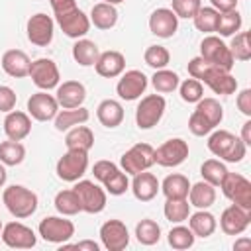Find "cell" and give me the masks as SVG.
<instances>
[{"label":"cell","mask_w":251,"mask_h":251,"mask_svg":"<svg viewBox=\"0 0 251 251\" xmlns=\"http://www.w3.org/2000/svg\"><path fill=\"white\" fill-rule=\"evenodd\" d=\"M16 102H18V96H16L14 88L0 84V112H4V114L12 112L16 108Z\"/></svg>","instance_id":"cell-50"},{"label":"cell","mask_w":251,"mask_h":251,"mask_svg":"<svg viewBox=\"0 0 251 251\" xmlns=\"http://www.w3.org/2000/svg\"><path fill=\"white\" fill-rule=\"evenodd\" d=\"M159 190L165 194V198H186L190 190V180L180 173H173L163 178Z\"/></svg>","instance_id":"cell-33"},{"label":"cell","mask_w":251,"mask_h":251,"mask_svg":"<svg viewBox=\"0 0 251 251\" xmlns=\"http://www.w3.org/2000/svg\"><path fill=\"white\" fill-rule=\"evenodd\" d=\"M243 18L237 10H229V12H222L218 16V24H216V31L222 37H231L241 29Z\"/></svg>","instance_id":"cell-40"},{"label":"cell","mask_w":251,"mask_h":251,"mask_svg":"<svg viewBox=\"0 0 251 251\" xmlns=\"http://www.w3.org/2000/svg\"><path fill=\"white\" fill-rule=\"evenodd\" d=\"M186 198H188L190 206H194L198 210H208L216 202V186H212L206 180H200L196 184H190Z\"/></svg>","instance_id":"cell-29"},{"label":"cell","mask_w":251,"mask_h":251,"mask_svg":"<svg viewBox=\"0 0 251 251\" xmlns=\"http://www.w3.org/2000/svg\"><path fill=\"white\" fill-rule=\"evenodd\" d=\"M188 157V143L180 137L167 139L163 145H159L153 151V161L161 167H178L186 161Z\"/></svg>","instance_id":"cell-12"},{"label":"cell","mask_w":251,"mask_h":251,"mask_svg":"<svg viewBox=\"0 0 251 251\" xmlns=\"http://www.w3.org/2000/svg\"><path fill=\"white\" fill-rule=\"evenodd\" d=\"M237 2H239V0H210L212 8H214V10H218L220 14H222V12L235 10V8H237Z\"/></svg>","instance_id":"cell-54"},{"label":"cell","mask_w":251,"mask_h":251,"mask_svg":"<svg viewBox=\"0 0 251 251\" xmlns=\"http://www.w3.org/2000/svg\"><path fill=\"white\" fill-rule=\"evenodd\" d=\"M6 178H8V173H6V165L0 163V188L6 184Z\"/></svg>","instance_id":"cell-57"},{"label":"cell","mask_w":251,"mask_h":251,"mask_svg":"<svg viewBox=\"0 0 251 251\" xmlns=\"http://www.w3.org/2000/svg\"><path fill=\"white\" fill-rule=\"evenodd\" d=\"M239 112L247 118H251V88H243L239 94H237V100H235Z\"/></svg>","instance_id":"cell-52"},{"label":"cell","mask_w":251,"mask_h":251,"mask_svg":"<svg viewBox=\"0 0 251 251\" xmlns=\"http://www.w3.org/2000/svg\"><path fill=\"white\" fill-rule=\"evenodd\" d=\"M4 133L8 139L22 141L31 133V118L25 112L12 110L4 118Z\"/></svg>","instance_id":"cell-22"},{"label":"cell","mask_w":251,"mask_h":251,"mask_svg":"<svg viewBox=\"0 0 251 251\" xmlns=\"http://www.w3.org/2000/svg\"><path fill=\"white\" fill-rule=\"evenodd\" d=\"M167 102L161 94H147L141 98V102L135 108V124L139 129H151L155 127L163 114H165Z\"/></svg>","instance_id":"cell-5"},{"label":"cell","mask_w":251,"mask_h":251,"mask_svg":"<svg viewBox=\"0 0 251 251\" xmlns=\"http://www.w3.org/2000/svg\"><path fill=\"white\" fill-rule=\"evenodd\" d=\"M55 16H61V14H67L71 10L76 8V0H49Z\"/></svg>","instance_id":"cell-53"},{"label":"cell","mask_w":251,"mask_h":251,"mask_svg":"<svg viewBox=\"0 0 251 251\" xmlns=\"http://www.w3.org/2000/svg\"><path fill=\"white\" fill-rule=\"evenodd\" d=\"M210 65L198 55V57H194V59H190L188 61V65H186V71H188V75H190V78H196V80H200L202 76H204V73H206V69H208Z\"/></svg>","instance_id":"cell-51"},{"label":"cell","mask_w":251,"mask_h":251,"mask_svg":"<svg viewBox=\"0 0 251 251\" xmlns=\"http://www.w3.org/2000/svg\"><path fill=\"white\" fill-rule=\"evenodd\" d=\"M227 173V167L220 161V159H206L200 167V175L206 182H210L212 186H220V182L224 180Z\"/></svg>","instance_id":"cell-44"},{"label":"cell","mask_w":251,"mask_h":251,"mask_svg":"<svg viewBox=\"0 0 251 251\" xmlns=\"http://www.w3.org/2000/svg\"><path fill=\"white\" fill-rule=\"evenodd\" d=\"M202 0H171V10L176 14V18H194V14L200 10Z\"/></svg>","instance_id":"cell-48"},{"label":"cell","mask_w":251,"mask_h":251,"mask_svg":"<svg viewBox=\"0 0 251 251\" xmlns=\"http://www.w3.org/2000/svg\"><path fill=\"white\" fill-rule=\"evenodd\" d=\"M233 61H249L251 59V33L249 31H237L231 35V43L227 45Z\"/></svg>","instance_id":"cell-41"},{"label":"cell","mask_w":251,"mask_h":251,"mask_svg":"<svg viewBox=\"0 0 251 251\" xmlns=\"http://www.w3.org/2000/svg\"><path fill=\"white\" fill-rule=\"evenodd\" d=\"M96 118L98 122L108 127V129H114L118 127L122 122H124V106L118 102V100H112V98H106L98 104L96 108Z\"/></svg>","instance_id":"cell-27"},{"label":"cell","mask_w":251,"mask_h":251,"mask_svg":"<svg viewBox=\"0 0 251 251\" xmlns=\"http://www.w3.org/2000/svg\"><path fill=\"white\" fill-rule=\"evenodd\" d=\"M2 202H4L6 210L18 220H24V218H29L31 214H35L37 204H39L37 194L31 188H25L22 184H12V186L4 188Z\"/></svg>","instance_id":"cell-3"},{"label":"cell","mask_w":251,"mask_h":251,"mask_svg":"<svg viewBox=\"0 0 251 251\" xmlns=\"http://www.w3.org/2000/svg\"><path fill=\"white\" fill-rule=\"evenodd\" d=\"M80 200V208L86 214H100L106 208V190L92 180H76L73 186Z\"/></svg>","instance_id":"cell-10"},{"label":"cell","mask_w":251,"mask_h":251,"mask_svg":"<svg viewBox=\"0 0 251 251\" xmlns=\"http://www.w3.org/2000/svg\"><path fill=\"white\" fill-rule=\"evenodd\" d=\"M200 82L208 84L216 94H224V96L233 94V92L237 90V80H235V76H231L229 71H222V69L212 67V65L206 69V73H204V76L200 78Z\"/></svg>","instance_id":"cell-21"},{"label":"cell","mask_w":251,"mask_h":251,"mask_svg":"<svg viewBox=\"0 0 251 251\" xmlns=\"http://www.w3.org/2000/svg\"><path fill=\"white\" fill-rule=\"evenodd\" d=\"M55 20H57L59 27L63 29V33L71 39H80L90 29V18L80 8H75V10L61 14V16H55Z\"/></svg>","instance_id":"cell-18"},{"label":"cell","mask_w":251,"mask_h":251,"mask_svg":"<svg viewBox=\"0 0 251 251\" xmlns=\"http://www.w3.org/2000/svg\"><path fill=\"white\" fill-rule=\"evenodd\" d=\"M163 214L171 224H182L190 216V202L188 198H167L163 206Z\"/></svg>","instance_id":"cell-35"},{"label":"cell","mask_w":251,"mask_h":251,"mask_svg":"<svg viewBox=\"0 0 251 251\" xmlns=\"http://www.w3.org/2000/svg\"><path fill=\"white\" fill-rule=\"evenodd\" d=\"M135 239L141 245H147V247L159 243V239H161V226L155 220H149V218L137 222V226H135Z\"/></svg>","instance_id":"cell-38"},{"label":"cell","mask_w":251,"mask_h":251,"mask_svg":"<svg viewBox=\"0 0 251 251\" xmlns=\"http://www.w3.org/2000/svg\"><path fill=\"white\" fill-rule=\"evenodd\" d=\"M102 2H106V4H112V6H116V4H122V2H126V0H102Z\"/></svg>","instance_id":"cell-59"},{"label":"cell","mask_w":251,"mask_h":251,"mask_svg":"<svg viewBox=\"0 0 251 251\" xmlns=\"http://www.w3.org/2000/svg\"><path fill=\"white\" fill-rule=\"evenodd\" d=\"M200 57L212 65V67H218L222 71H231L235 61L229 53V47L218 37V35H206L200 43Z\"/></svg>","instance_id":"cell-4"},{"label":"cell","mask_w":251,"mask_h":251,"mask_svg":"<svg viewBox=\"0 0 251 251\" xmlns=\"http://www.w3.org/2000/svg\"><path fill=\"white\" fill-rule=\"evenodd\" d=\"M2 227H4V224H2V220H0V233H2Z\"/></svg>","instance_id":"cell-60"},{"label":"cell","mask_w":251,"mask_h":251,"mask_svg":"<svg viewBox=\"0 0 251 251\" xmlns=\"http://www.w3.org/2000/svg\"><path fill=\"white\" fill-rule=\"evenodd\" d=\"M188 227L196 237H210L216 231L218 222H216V216L210 214L208 210H198L188 216Z\"/></svg>","instance_id":"cell-32"},{"label":"cell","mask_w":251,"mask_h":251,"mask_svg":"<svg viewBox=\"0 0 251 251\" xmlns=\"http://www.w3.org/2000/svg\"><path fill=\"white\" fill-rule=\"evenodd\" d=\"M120 167L116 165V163H112V161H106V159H102V161H96L94 163V167H92V173H94V178L96 180H100V182H106L116 171H118Z\"/></svg>","instance_id":"cell-49"},{"label":"cell","mask_w":251,"mask_h":251,"mask_svg":"<svg viewBox=\"0 0 251 251\" xmlns=\"http://www.w3.org/2000/svg\"><path fill=\"white\" fill-rule=\"evenodd\" d=\"M55 98L61 108H78L86 100V88L78 80H65L57 86Z\"/></svg>","instance_id":"cell-24"},{"label":"cell","mask_w":251,"mask_h":251,"mask_svg":"<svg viewBox=\"0 0 251 251\" xmlns=\"http://www.w3.org/2000/svg\"><path fill=\"white\" fill-rule=\"evenodd\" d=\"M218 16L220 12L214 10L212 6H200V10L194 14V27L202 33H214L216 31V24H218Z\"/></svg>","instance_id":"cell-43"},{"label":"cell","mask_w":251,"mask_h":251,"mask_svg":"<svg viewBox=\"0 0 251 251\" xmlns=\"http://www.w3.org/2000/svg\"><path fill=\"white\" fill-rule=\"evenodd\" d=\"M86 169H88V153L76 151V149H67V153L57 161L55 173L65 182H76L82 178Z\"/></svg>","instance_id":"cell-6"},{"label":"cell","mask_w":251,"mask_h":251,"mask_svg":"<svg viewBox=\"0 0 251 251\" xmlns=\"http://www.w3.org/2000/svg\"><path fill=\"white\" fill-rule=\"evenodd\" d=\"M2 241L12 249H31L37 243V235L22 222H10L2 227Z\"/></svg>","instance_id":"cell-15"},{"label":"cell","mask_w":251,"mask_h":251,"mask_svg":"<svg viewBox=\"0 0 251 251\" xmlns=\"http://www.w3.org/2000/svg\"><path fill=\"white\" fill-rule=\"evenodd\" d=\"M249 245H251V239H247V237H245V239L235 241V245H233V247H235V249H239V247H249Z\"/></svg>","instance_id":"cell-58"},{"label":"cell","mask_w":251,"mask_h":251,"mask_svg":"<svg viewBox=\"0 0 251 251\" xmlns=\"http://www.w3.org/2000/svg\"><path fill=\"white\" fill-rule=\"evenodd\" d=\"M251 224V210H245L241 206H227L220 216V227L227 235H239L243 233Z\"/></svg>","instance_id":"cell-19"},{"label":"cell","mask_w":251,"mask_h":251,"mask_svg":"<svg viewBox=\"0 0 251 251\" xmlns=\"http://www.w3.org/2000/svg\"><path fill=\"white\" fill-rule=\"evenodd\" d=\"M143 59H145V63L151 67V69H165L167 65H169V61H171V53H169V49L167 47H163V45H149L147 49H145V53H143Z\"/></svg>","instance_id":"cell-45"},{"label":"cell","mask_w":251,"mask_h":251,"mask_svg":"<svg viewBox=\"0 0 251 251\" xmlns=\"http://www.w3.org/2000/svg\"><path fill=\"white\" fill-rule=\"evenodd\" d=\"M159 188H161V182L157 180V176H155L153 173L141 171V173L133 175L131 192H133V196H135L139 202H151V200L159 194Z\"/></svg>","instance_id":"cell-25"},{"label":"cell","mask_w":251,"mask_h":251,"mask_svg":"<svg viewBox=\"0 0 251 251\" xmlns=\"http://www.w3.org/2000/svg\"><path fill=\"white\" fill-rule=\"evenodd\" d=\"M57 112H59V102L53 94H47V90H39L27 98V114L37 122L55 120Z\"/></svg>","instance_id":"cell-17"},{"label":"cell","mask_w":251,"mask_h":251,"mask_svg":"<svg viewBox=\"0 0 251 251\" xmlns=\"http://www.w3.org/2000/svg\"><path fill=\"white\" fill-rule=\"evenodd\" d=\"M98 57H100V49H98V45L94 41L84 39V37L75 41V45H73V59L80 67H94Z\"/></svg>","instance_id":"cell-34"},{"label":"cell","mask_w":251,"mask_h":251,"mask_svg":"<svg viewBox=\"0 0 251 251\" xmlns=\"http://www.w3.org/2000/svg\"><path fill=\"white\" fill-rule=\"evenodd\" d=\"M2 69L6 75L14 76V78H24L29 75V67H31V59L27 57L25 51L22 49H8L4 55H2V61H0Z\"/></svg>","instance_id":"cell-23"},{"label":"cell","mask_w":251,"mask_h":251,"mask_svg":"<svg viewBox=\"0 0 251 251\" xmlns=\"http://www.w3.org/2000/svg\"><path fill=\"white\" fill-rule=\"evenodd\" d=\"M94 69L104 78H116L126 71V57L114 49L104 51V53H100L98 61L94 63Z\"/></svg>","instance_id":"cell-26"},{"label":"cell","mask_w":251,"mask_h":251,"mask_svg":"<svg viewBox=\"0 0 251 251\" xmlns=\"http://www.w3.org/2000/svg\"><path fill=\"white\" fill-rule=\"evenodd\" d=\"M178 82H180L178 75L175 71H169L167 67L165 69H157L153 73V76H151V84H153L155 92H161V94H169V92L176 90Z\"/></svg>","instance_id":"cell-37"},{"label":"cell","mask_w":251,"mask_h":251,"mask_svg":"<svg viewBox=\"0 0 251 251\" xmlns=\"http://www.w3.org/2000/svg\"><path fill=\"white\" fill-rule=\"evenodd\" d=\"M90 118V112L84 106L78 108H63L55 116V129L57 131H67L78 124H86Z\"/></svg>","instance_id":"cell-30"},{"label":"cell","mask_w":251,"mask_h":251,"mask_svg":"<svg viewBox=\"0 0 251 251\" xmlns=\"http://www.w3.org/2000/svg\"><path fill=\"white\" fill-rule=\"evenodd\" d=\"M37 231H39L43 241L63 245L75 235V224L67 218H61V216H47L39 222Z\"/></svg>","instance_id":"cell-8"},{"label":"cell","mask_w":251,"mask_h":251,"mask_svg":"<svg viewBox=\"0 0 251 251\" xmlns=\"http://www.w3.org/2000/svg\"><path fill=\"white\" fill-rule=\"evenodd\" d=\"M224 120V108L216 98H200L196 102L194 112L188 118V129L198 135L204 137L210 131H214Z\"/></svg>","instance_id":"cell-1"},{"label":"cell","mask_w":251,"mask_h":251,"mask_svg":"<svg viewBox=\"0 0 251 251\" xmlns=\"http://www.w3.org/2000/svg\"><path fill=\"white\" fill-rule=\"evenodd\" d=\"M65 145H67V149H76V151H86L88 153L94 145V133L88 126L78 124V126L67 129Z\"/></svg>","instance_id":"cell-28"},{"label":"cell","mask_w":251,"mask_h":251,"mask_svg":"<svg viewBox=\"0 0 251 251\" xmlns=\"http://www.w3.org/2000/svg\"><path fill=\"white\" fill-rule=\"evenodd\" d=\"M241 141L249 147L251 145V120H247L245 124H243V127H241Z\"/></svg>","instance_id":"cell-55"},{"label":"cell","mask_w":251,"mask_h":251,"mask_svg":"<svg viewBox=\"0 0 251 251\" xmlns=\"http://www.w3.org/2000/svg\"><path fill=\"white\" fill-rule=\"evenodd\" d=\"M153 147L149 143H135L131 145L120 159V167L126 175H137L141 171H147L151 165H155L153 161Z\"/></svg>","instance_id":"cell-9"},{"label":"cell","mask_w":251,"mask_h":251,"mask_svg":"<svg viewBox=\"0 0 251 251\" xmlns=\"http://www.w3.org/2000/svg\"><path fill=\"white\" fill-rule=\"evenodd\" d=\"M147 84H149V80H147V76H145L141 71H137V69L124 71V73L120 75L118 84H116V94H118L122 100L131 102V100L141 98V94L145 92Z\"/></svg>","instance_id":"cell-14"},{"label":"cell","mask_w":251,"mask_h":251,"mask_svg":"<svg viewBox=\"0 0 251 251\" xmlns=\"http://www.w3.org/2000/svg\"><path fill=\"white\" fill-rule=\"evenodd\" d=\"M100 241L108 251H124L129 245V231L122 220H108L100 226Z\"/></svg>","instance_id":"cell-16"},{"label":"cell","mask_w":251,"mask_h":251,"mask_svg":"<svg viewBox=\"0 0 251 251\" xmlns=\"http://www.w3.org/2000/svg\"><path fill=\"white\" fill-rule=\"evenodd\" d=\"M88 18H90V24H94V27H98V29H112L118 24V10L112 4L98 2V4L92 6Z\"/></svg>","instance_id":"cell-31"},{"label":"cell","mask_w":251,"mask_h":251,"mask_svg":"<svg viewBox=\"0 0 251 251\" xmlns=\"http://www.w3.org/2000/svg\"><path fill=\"white\" fill-rule=\"evenodd\" d=\"M104 184V190L106 192H110L112 196H122L127 188H129V178H127V175L122 171V169H118L106 182H102Z\"/></svg>","instance_id":"cell-47"},{"label":"cell","mask_w":251,"mask_h":251,"mask_svg":"<svg viewBox=\"0 0 251 251\" xmlns=\"http://www.w3.org/2000/svg\"><path fill=\"white\" fill-rule=\"evenodd\" d=\"M167 239H169V245H171L173 249L182 251V249H190V247L194 245L196 235L192 233V229H190V227L176 224L175 227H171V231H169Z\"/></svg>","instance_id":"cell-42"},{"label":"cell","mask_w":251,"mask_h":251,"mask_svg":"<svg viewBox=\"0 0 251 251\" xmlns=\"http://www.w3.org/2000/svg\"><path fill=\"white\" fill-rule=\"evenodd\" d=\"M27 76H31V82L37 88H41V90L57 88L59 86V80H61L57 63L53 59H47V57H41V59L31 61V67H29V75Z\"/></svg>","instance_id":"cell-11"},{"label":"cell","mask_w":251,"mask_h":251,"mask_svg":"<svg viewBox=\"0 0 251 251\" xmlns=\"http://www.w3.org/2000/svg\"><path fill=\"white\" fill-rule=\"evenodd\" d=\"M149 29L161 39H169L178 29V18L171 8H157L149 16Z\"/></svg>","instance_id":"cell-20"},{"label":"cell","mask_w":251,"mask_h":251,"mask_svg":"<svg viewBox=\"0 0 251 251\" xmlns=\"http://www.w3.org/2000/svg\"><path fill=\"white\" fill-rule=\"evenodd\" d=\"M55 208L61 216H76L78 212H82L80 200H78V196L73 188L61 190V192L55 194Z\"/></svg>","instance_id":"cell-36"},{"label":"cell","mask_w":251,"mask_h":251,"mask_svg":"<svg viewBox=\"0 0 251 251\" xmlns=\"http://www.w3.org/2000/svg\"><path fill=\"white\" fill-rule=\"evenodd\" d=\"M75 247H76V249H90V251H98V249H100L98 243H94V241H78Z\"/></svg>","instance_id":"cell-56"},{"label":"cell","mask_w":251,"mask_h":251,"mask_svg":"<svg viewBox=\"0 0 251 251\" xmlns=\"http://www.w3.org/2000/svg\"><path fill=\"white\" fill-rule=\"evenodd\" d=\"M208 149L212 155L220 157V161L227 163H239L243 161L247 153V145L241 141V137L233 135L227 129H214L208 133Z\"/></svg>","instance_id":"cell-2"},{"label":"cell","mask_w":251,"mask_h":251,"mask_svg":"<svg viewBox=\"0 0 251 251\" xmlns=\"http://www.w3.org/2000/svg\"><path fill=\"white\" fill-rule=\"evenodd\" d=\"M25 33H27V39L33 45L47 47L53 41V35H55V22H53L51 16H47L43 12H37V14L29 16V20L25 24Z\"/></svg>","instance_id":"cell-13"},{"label":"cell","mask_w":251,"mask_h":251,"mask_svg":"<svg viewBox=\"0 0 251 251\" xmlns=\"http://www.w3.org/2000/svg\"><path fill=\"white\" fill-rule=\"evenodd\" d=\"M178 92H180V98L188 104H196L204 96L202 82L196 80V78H186V80L178 82Z\"/></svg>","instance_id":"cell-46"},{"label":"cell","mask_w":251,"mask_h":251,"mask_svg":"<svg viewBox=\"0 0 251 251\" xmlns=\"http://www.w3.org/2000/svg\"><path fill=\"white\" fill-rule=\"evenodd\" d=\"M25 159V147L20 141L6 139L0 143V163L6 167H16Z\"/></svg>","instance_id":"cell-39"},{"label":"cell","mask_w":251,"mask_h":251,"mask_svg":"<svg viewBox=\"0 0 251 251\" xmlns=\"http://www.w3.org/2000/svg\"><path fill=\"white\" fill-rule=\"evenodd\" d=\"M220 188H222L224 196L227 200H231V204L251 210V182L243 175L227 171L224 180L220 182Z\"/></svg>","instance_id":"cell-7"}]
</instances>
